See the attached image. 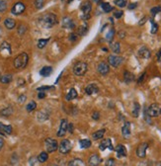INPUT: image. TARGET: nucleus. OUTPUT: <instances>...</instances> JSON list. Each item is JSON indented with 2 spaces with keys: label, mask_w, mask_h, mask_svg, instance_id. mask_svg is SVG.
Masks as SVG:
<instances>
[{
  "label": "nucleus",
  "mask_w": 161,
  "mask_h": 166,
  "mask_svg": "<svg viewBox=\"0 0 161 166\" xmlns=\"http://www.w3.org/2000/svg\"><path fill=\"white\" fill-rule=\"evenodd\" d=\"M77 96H78V93H77V91H76V89L71 88L68 91V93L66 94V96H65V100L71 101V100H73V99L77 98Z\"/></svg>",
  "instance_id": "aec40b11"
},
{
  "label": "nucleus",
  "mask_w": 161,
  "mask_h": 166,
  "mask_svg": "<svg viewBox=\"0 0 161 166\" xmlns=\"http://www.w3.org/2000/svg\"><path fill=\"white\" fill-rule=\"evenodd\" d=\"M72 148V145L70 140H62L60 144L58 145V150L61 154H67Z\"/></svg>",
  "instance_id": "423d86ee"
},
{
  "label": "nucleus",
  "mask_w": 161,
  "mask_h": 166,
  "mask_svg": "<svg viewBox=\"0 0 161 166\" xmlns=\"http://www.w3.org/2000/svg\"><path fill=\"white\" fill-rule=\"evenodd\" d=\"M87 31H88L87 25H82V26H80V28L78 29V34H79L80 36H84V35L87 33Z\"/></svg>",
  "instance_id": "4c0bfd02"
},
{
  "label": "nucleus",
  "mask_w": 161,
  "mask_h": 166,
  "mask_svg": "<svg viewBox=\"0 0 161 166\" xmlns=\"http://www.w3.org/2000/svg\"><path fill=\"white\" fill-rule=\"evenodd\" d=\"M139 112H140V105L137 102H135L133 104V109L131 111V114L135 118H137L139 116Z\"/></svg>",
  "instance_id": "bb28decb"
},
{
  "label": "nucleus",
  "mask_w": 161,
  "mask_h": 166,
  "mask_svg": "<svg viewBox=\"0 0 161 166\" xmlns=\"http://www.w3.org/2000/svg\"><path fill=\"white\" fill-rule=\"evenodd\" d=\"M7 9V3L4 0H0V12H4Z\"/></svg>",
  "instance_id": "a18cd8bd"
},
{
  "label": "nucleus",
  "mask_w": 161,
  "mask_h": 166,
  "mask_svg": "<svg viewBox=\"0 0 161 166\" xmlns=\"http://www.w3.org/2000/svg\"><path fill=\"white\" fill-rule=\"evenodd\" d=\"M69 40L71 42H75L77 40V36H76V34H74V33H72V34H70L69 36Z\"/></svg>",
  "instance_id": "603ef678"
},
{
  "label": "nucleus",
  "mask_w": 161,
  "mask_h": 166,
  "mask_svg": "<svg viewBox=\"0 0 161 166\" xmlns=\"http://www.w3.org/2000/svg\"><path fill=\"white\" fill-rule=\"evenodd\" d=\"M105 132H106V130H105V128H102V130H97V132H93L92 134V138L93 140H100V138H102L103 136H104Z\"/></svg>",
  "instance_id": "5701e85b"
},
{
  "label": "nucleus",
  "mask_w": 161,
  "mask_h": 166,
  "mask_svg": "<svg viewBox=\"0 0 161 166\" xmlns=\"http://www.w3.org/2000/svg\"><path fill=\"white\" fill-rule=\"evenodd\" d=\"M0 49H1V51H7L8 53L11 55V47H10V45L7 43V42H3V43H2L1 47H0Z\"/></svg>",
  "instance_id": "72a5a7b5"
},
{
  "label": "nucleus",
  "mask_w": 161,
  "mask_h": 166,
  "mask_svg": "<svg viewBox=\"0 0 161 166\" xmlns=\"http://www.w3.org/2000/svg\"><path fill=\"white\" fill-rule=\"evenodd\" d=\"M62 27L65 29H73L75 27V24H74L72 19H70L68 17H64L62 20Z\"/></svg>",
  "instance_id": "a211bd4d"
},
{
  "label": "nucleus",
  "mask_w": 161,
  "mask_h": 166,
  "mask_svg": "<svg viewBox=\"0 0 161 166\" xmlns=\"http://www.w3.org/2000/svg\"><path fill=\"white\" fill-rule=\"evenodd\" d=\"M36 107H37V103L35 102V101H31V102L26 106V110L28 112H32L36 109Z\"/></svg>",
  "instance_id": "c9c22d12"
},
{
  "label": "nucleus",
  "mask_w": 161,
  "mask_h": 166,
  "mask_svg": "<svg viewBox=\"0 0 161 166\" xmlns=\"http://www.w3.org/2000/svg\"><path fill=\"white\" fill-rule=\"evenodd\" d=\"M27 97L25 96V95H21V96H19V98H18V102L19 103H24L25 101H26Z\"/></svg>",
  "instance_id": "864d4df0"
},
{
  "label": "nucleus",
  "mask_w": 161,
  "mask_h": 166,
  "mask_svg": "<svg viewBox=\"0 0 161 166\" xmlns=\"http://www.w3.org/2000/svg\"><path fill=\"white\" fill-rule=\"evenodd\" d=\"M91 9H92V5L90 2H85V3L81 6V10H82L83 15H89Z\"/></svg>",
  "instance_id": "4be33fe9"
},
{
  "label": "nucleus",
  "mask_w": 161,
  "mask_h": 166,
  "mask_svg": "<svg viewBox=\"0 0 161 166\" xmlns=\"http://www.w3.org/2000/svg\"><path fill=\"white\" fill-rule=\"evenodd\" d=\"M12 126H6L0 123V132H2L3 134H12Z\"/></svg>",
  "instance_id": "412c9836"
},
{
  "label": "nucleus",
  "mask_w": 161,
  "mask_h": 166,
  "mask_svg": "<svg viewBox=\"0 0 161 166\" xmlns=\"http://www.w3.org/2000/svg\"><path fill=\"white\" fill-rule=\"evenodd\" d=\"M4 145V140L2 138H0V150L2 149V147H3Z\"/></svg>",
  "instance_id": "bf43d9fd"
},
{
  "label": "nucleus",
  "mask_w": 161,
  "mask_h": 166,
  "mask_svg": "<svg viewBox=\"0 0 161 166\" xmlns=\"http://www.w3.org/2000/svg\"><path fill=\"white\" fill-rule=\"evenodd\" d=\"M47 42H49V39H41L38 42V47L39 49H44L47 45Z\"/></svg>",
  "instance_id": "58836bf2"
},
{
  "label": "nucleus",
  "mask_w": 161,
  "mask_h": 166,
  "mask_svg": "<svg viewBox=\"0 0 161 166\" xmlns=\"http://www.w3.org/2000/svg\"><path fill=\"white\" fill-rule=\"evenodd\" d=\"M123 61L124 59L121 57H118V55H110V57H108V61L109 63L111 64L112 66H114V67H118V66H120L122 63H123Z\"/></svg>",
  "instance_id": "9d476101"
},
{
  "label": "nucleus",
  "mask_w": 161,
  "mask_h": 166,
  "mask_svg": "<svg viewBox=\"0 0 161 166\" xmlns=\"http://www.w3.org/2000/svg\"><path fill=\"white\" fill-rule=\"evenodd\" d=\"M4 25H5V27L8 30H12L13 28H15L16 22H15V20L11 19V18H7V19L4 21Z\"/></svg>",
  "instance_id": "b1692460"
},
{
  "label": "nucleus",
  "mask_w": 161,
  "mask_h": 166,
  "mask_svg": "<svg viewBox=\"0 0 161 166\" xmlns=\"http://www.w3.org/2000/svg\"><path fill=\"white\" fill-rule=\"evenodd\" d=\"M85 92L87 95H93L99 92V88L96 84H89L85 89Z\"/></svg>",
  "instance_id": "f3484780"
},
{
  "label": "nucleus",
  "mask_w": 161,
  "mask_h": 166,
  "mask_svg": "<svg viewBox=\"0 0 161 166\" xmlns=\"http://www.w3.org/2000/svg\"><path fill=\"white\" fill-rule=\"evenodd\" d=\"M45 145H46L47 152H55V150L58 149V144H57V142L51 138H47L46 142H45Z\"/></svg>",
  "instance_id": "39448f33"
},
{
  "label": "nucleus",
  "mask_w": 161,
  "mask_h": 166,
  "mask_svg": "<svg viewBox=\"0 0 161 166\" xmlns=\"http://www.w3.org/2000/svg\"><path fill=\"white\" fill-rule=\"evenodd\" d=\"M53 69L51 66H44L42 69L40 70V74L44 77H49L51 73H53Z\"/></svg>",
  "instance_id": "6ab92c4d"
},
{
  "label": "nucleus",
  "mask_w": 161,
  "mask_h": 166,
  "mask_svg": "<svg viewBox=\"0 0 161 166\" xmlns=\"http://www.w3.org/2000/svg\"><path fill=\"white\" fill-rule=\"evenodd\" d=\"M157 166H161V161H160V163H159V165H157Z\"/></svg>",
  "instance_id": "69168bd1"
},
{
  "label": "nucleus",
  "mask_w": 161,
  "mask_h": 166,
  "mask_svg": "<svg viewBox=\"0 0 161 166\" xmlns=\"http://www.w3.org/2000/svg\"><path fill=\"white\" fill-rule=\"evenodd\" d=\"M45 0H35V7L37 9H41V8L44 6Z\"/></svg>",
  "instance_id": "79ce46f5"
},
{
  "label": "nucleus",
  "mask_w": 161,
  "mask_h": 166,
  "mask_svg": "<svg viewBox=\"0 0 161 166\" xmlns=\"http://www.w3.org/2000/svg\"><path fill=\"white\" fill-rule=\"evenodd\" d=\"M45 97H46V93H45V91H40L38 94V98L39 99H44Z\"/></svg>",
  "instance_id": "5fc2aeb1"
},
{
  "label": "nucleus",
  "mask_w": 161,
  "mask_h": 166,
  "mask_svg": "<svg viewBox=\"0 0 161 166\" xmlns=\"http://www.w3.org/2000/svg\"><path fill=\"white\" fill-rule=\"evenodd\" d=\"M148 148V144L147 142H142L137 146V155L139 158H144L146 155V150Z\"/></svg>",
  "instance_id": "1a4fd4ad"
},
{
  "label": "nucleus",
  "mask_w": 161,
  "mask_h": 166,
  "mask_svg": "<svg viewBox=\"0 0 161 166\" xmlns=\"http://www.w3.org/2000/svg\"><path fill=\"white\" fill-rule=\"evenodd\" d=\"M145 21H146V17H143V18L141 19V21H140V22L138 23V24H139V25H143L144 23H145Z\"/></svg>",
  "instance_id": "052dcab7"
},
{
  "label": "nucleus",
  "mask_w": 161,
  "mask_h": 166,
  "mask_svg": "<svg viewBox=\"0 0 161 166\" xmlns=\"http://www.w3.org/2000/svg\"><path fill=\"white\" fill-rule=\"evenodd\" d=\"M133 79H135V76H133V73H131L129 71H125V73H124V80H125V82L129 83L133 81Z\"/></svg>",
  "instance_id": "c756f323"
},
{
  "label": "nucleus",
  "mask_w": 161,
  "mask_h": 166,
  "mask_svg": "<svg viewBox=\"0 0 161 166\" xmlns=\"http://www.w3.org/2000/svg\"><path fill=\"white\" fill-rule=\"evenodd\" d=\"M53 166H57V165H53Z\"/></svg>",
  "instance_id": "338daca9"
},
{
  "label": "nucleus",
  "mask_w": 161,
  "mask_h": 166,
  "mask_svg": "<svg viewBox=\"0 0 161 166\" xmlns=\"http://www.w3.org/2000/svg\"><path fill=\"white\" fill-rule=\"evenodd\" d=\"M47 159H49V154H47V152H46V151H43V152H41L40 155L38 156V161L40 163L46 162Z\"/></svg>",
  "instance_id": "7c9ffc66"
},
{
  "label": "nucleus",
  "mask_w": 161,
  "mask_h": 166,
  "mask_svg": "<svg viewBox=\"0 0 161 166\" xmlns=\"http://www.w3.org/2000/svg\"><path fill=\"white\" fill-rule=\"evenodd\" d=\"M12 81V75L11 74H4L0 77V82L3 84H8Z\"/></svg>",
  "instance_id": "cd10ccee"
},
{
  "label": "nucleus",
  "mask_w": 161,
  "mask_h": 166,
  "mask_svg": "<svg viewBox=\"0 0 161 166\" xmlns=\"http://www.w3.org/2000/svg\"><path fill=\"white\" fill-rule=\"evenodd\" d=\"M57 23V18L53 13H47L40 18V24L46 29H51Z\"/></svg>",
  "instance_id": "f257e3e1"
},
{
  "label": "nucleus",
  "mask_w": 161,
  "mask_h": 166,
  "mask_svg": "<svg viewBox=\"0 0 161 166\" xmlns=\"http://www.w3.org/2000/svg\"><path fill=\"white\" fill-rule=\"evenodd\" d=\"M147 114L149 117H159L161 115V105L158 103H153L148 107Z\"/></svg>",
  "instance_id": "20e7f679"
},
{
  "label": "nucleus",
  "mask_w": 161,
  "mask_h": 166,
  "mask_svg": "<svg viewBox=\"0 0 161 166\" xmlns=\"http://www.w3.org/2000/svg\"><path fill=\"white\" fill-rule=\"evenodd\" d=\"M106 148H109L110 150H114V147H113L112 142H111L110 138H106V140H104L100 144V145H99V149H100L101 151H104Z\"/></svg>",
  "instance_id": "f8f14e48"
},
{
  "label": "nucleus",
  "mask_w": 161,
  "mask_h": 166,
  "mask_svg": "<svg viewBox=\"0 0 161 166\" xmlns=\"http://www.w3.org/2000/svg\"><path fill=\"white\" fill-rule=\"evenodd\" d=\"M37 119L40 122H44L49 119V114H47L46 111H44V110H43V111H40L38 113V115H37Z\"/></svg>",
  "instance_id": "a878e982"
},
{
  "label": "nucleus",
  "mask_w": 161,
  "mask_h": 166,
  "mask_svg": "<svg viewBox=\"0 0 161 166\" xmlns=\"http://www.w3.org/2000/svg\"><path fill=\"white\" fill-rule=\"evenodd\" d=\"M12 113H13V109H12V107H6L5 109H3V110L0 111V115L3 116V117L11 116Z\"/></svg>",
  "instance_id": "c85d7f7f"
},
{
  "label": "nucleus",
  "mask_w": 161,
  "mask_h": 166,
  "mask_svg": "<svg viewBox=\"0 0 161 166\" xmlns=\"http://www.w3.org/2000/svg\"><path fill=\"white\" fill-rule=\"evenodd\" d=\"M101 7H102L103 11H104L105 13H109V12H111L113 10V6H111V4L107 3V2H103V3L101 4Z\"/></svg>",
  "instance_id": "473e14b6"
},
{
  "label": "nucleus",
  "mask_w": 161,
  "mask_h": 166,
  "mask_svg": "<svg viewBox=\"0 0 161 166\" xmlns=\"http://www.w3.org/2000/svg\"><path fill=\"white\" fill-rule=\"evenodd\" d=\"M120 38H121V39L125 38V33H123V32L120 33Z\"/></svg>",
  "instance_id": "e2e57ef3"
},
{
  "label": "nucleus",
  "mask_w": 161,
  "mask_h": 166,
  "mask_svg": "<svg viewBox=\"0 0 161 166\" xmlns=\"http://www.w3.org/2000/svg\"><path fill=\"white\" fill-rule=\"evenodd\" d=\"M145 75H146L145 72H144V73H142L141 75H140V77L138 78V80H137V83H138V84H141V83L143 82L144 78H145Z\"/></svg>",
  "instance_id": "09e8293b"
},
{
  "label": "nucleus",
  "mask_w": 161,
  "mask_h": 166,
  "mask_svg": "<svg viewBox=\"0 0 161 166\" xmlns=\"http://www.w3.org/2000/svg\"><path fill=\"white\" fill-rule=\"evenodd\" d=\"M93 1H94V2H95V3H99V2H100V1H101V0H93Z\"/></svg>",
  "instance_id": "0e129e2a"
},
{
  "label": "nucleus",
  "mask_w": 161,
  "mask_h": 166,
  "mask_svg": "<svg viewBox=\"0 0 161 166\" xmlns=\"http://www.w3.org/2000/svg\"><path fill=\"white\" fill-rule=\"evenodd\" d=\"M150 22H151V30H150V32H151V34H155L158 31V25L154 23V21L152 19H150Z\"/></svg>",
  "instance_id": "ea45409f"
},
{
  "label": "nucleus",
  "mask_w": 161,
  "mask_h": 166,
  "mask_svg": "<svg viewBox=\"0 0 161 166\" xmlns=\"http://www.w3.org/2000/svg\"><path fill=\"white\" fill-rule=\"evenodd\" d=\"M122 134L124 138H127L131 136V123L129 122H126L125 125L122 128Z\"/></svg>",
  "instance_id": "2eb2a0df"
},
{
  "label": "nucleus",
  "mask_w": 161,
  "mask_h": 166,
  "mask_svg": "<svg viewBox=\"0 0 161 166\" xmlns=\"http://www.w3.org/2000/svg\"><path fill=\"white\" fill-rule=\"evenodd\" d=\"M68 166H86L84 161L80 158H74L68 162Z\"/></svg>",
  "instance_id": "393cba45"
},
{
  "label": "nucleus",
  "mask_w": 161,
  "mask_h": 166,
  "mask_svg": "<svg viewBox=\"0 0 161 166\" xmlns=\"http://www.w3.org/2000/svg\"><path fill=\"white\" fill-rule=\"evenodd\" d=\"M53 87L51 86H43V87H40V88H38L37 90L38 91H43V90H47V89H51Z\"/></svg>",
  "instance_id": "6e6d98bb"
},
{
  "label": "nucleus",
  "mask_w": 161,
  "mask_h": 166,
  "mask_svg": "<svg viewBox=\"0 0 161 166\" xmlns=\"http://www.w3.org/2000/svg\"><path fill=\"white\" fill-rule=\"evenodd\" d=\"M67 128H68V123H67V120L63 119L60 121V125H59V128L58 132H57V136L58 138H62L66 134L67 132Z\"/></svg>",
  "instance_id": "0eeeda50"
},
{
  "label": "nucleus",
  "mask_w": 161,
  "mask_h": 166,
  "mask_svg": "<svg viewBox=\"0 0 161 166\" xmlns=\"http://www.w3.org/2000/svg\"><path fill=\"white\" fill-rule=\"evenodd\" d=\"M111 49H112V51H114L115 53H121V47H120L119 43H113L112 45H111Z\"/></svg>",
  "instance_id": "f704fd0d"
},
{
  "label": "nucleus",
  "mask_w": 161,
  "mask_h": 166,
  "mask_svg": "<svg viewBox=\"0 0 161 166\" xmlns=\"http://www.w3.org/2000/svg\"><path fill=\"white\" fill-rule=\"evenodd\" d=\"M37 159H38V158H36V157H31L30 160H29V163H30V165L31 166H35V164H36Z\"/></svg>",
  "instance_id": "3c124183"
},
{
  "label": "nucleus",
  "mask_w": 161,
  "mask_h": 166,
  "mask_svg": "<svg viewBox=\"0 0 161 166\" xmlns=\"http://www.w3.org/2000/svg\"><path fill=\"white\" fill-rule=\"evenodd\" d=\"M92 119L95 120V121H97V120L100 119V114L98 113V112H94L92 115Z\"/></svg>",
  "instance_id": "8fccbe9b"
},
{
  "label": "nucleus",
  "mask_w": 161,
  "mask_h": 166,
  "mask_svg": "<svg viewBox=\"0 0 161 166\" xmlns=\"http://www.w3.org/2000/svg\"><path fill=\"white\" fill-rule=\"evenodd\" d=\"M157 59H158V61H160V59H161V49L159 51H158V53H157Z\"/></svg>",
  "instance_id": "680f3d73"
},
{
  "label": "nucleus",
  "mask_w": 161,
  "mask_h": 166,
  "mask_svg": "<svg viewBox=\"0 0 161 166\" xmlns=\"http://www.w3.org/2000/svg\"><path fill=\"white\" fill-rule=\"evenodd\" d=\"M137 2H135V3H131V4L129 5V10L135 9V8L137 7Z\"/></svg>",
  "instance_id": "4d7b16f0"
},
{
  "label": "nucleus",
  "mask_w": 161,
  "mask_h": 166,
  "mask_svg": "<svg viewBox=\"0 0 161 166\" xmlns=\"http://www.w3.org/2000/svg\"><path fill=\"white\" fill-rule=\"evenodd\" d=\"M115 4L120 8H124L127 6V0H115Z\"/></svg>",
  "instance_id": "e433bc0d"
},
{
  "label": "nucleus",
  "mask_w": 161,
  "mask_h": 166,
  "mask_svg": "<svg viewBox=\"0 0 161 166\" xmlns=\"http://www.w3.org/2000/svg\"><path fill=\"white\" fill-rule=\"evenodd\" d=\"M25 9H26V6H25V4L23 2H17V3L12 7L11 13L14 14V15H20V14H22L25 11Z\"/></svg>",
  "instance_id": "6e6552de"
},
{
  "label": "nucleus",
  "mask_w": 161,
  "mask_h": 166,
  "mask_svg": "<svg viewBox=\"0 0 161 166\" xmlns=\"http://www.w3.org/2000/svg\"><path fill=\"white\" fill-rule=\"evenodd\" d=\"M150 12H151L152 16H155L156 14H158V13H159V12H161V7H160V6H156V7L151 8V10H150Z\"/></svg>",
  "instance_id": "c03bdc74"
},
{
  "label": "nucleus",
  "mask_w": 161,
  "mask_h": 166,
  "mask_svg": "<svg viewBox=\"0 0 161 166\" xmlns=\"http://www.w3.org/2000/svg\"><path fill=\"white\" fill-rule=\"evenodd\" d=\"M79 144L81 148H89V147L91 146V140H87V138H84V140H80Z\"/></svg>",
  "instance_id": "2f4dec72"
},
{
  "label": "nucleus",
  "mask_w": 161,
  "mask_h": 166,
  "mask_svg": "<svg viewBox=\"0 0 161 166\" xmlns=\"http://www.w3.org/2000/svg\"><path fill=\"white\" fill-rule=\"evenodd\" d=\"M116 152H117V156L119 158H122V157H126L127 155V148H126L125 145L123 144H119L116 147Z\"/></svg>",
  "instance_id": "4468645a"
},
{
  "label": "nucleus",
  "mask_w": 161,
  "mask_h": 166,
  "mask_svg": "<svg viewBox=\"0 0 161 166\" xmlns=\"http://www.w3.org/2000/svg\"><path fill=\"white\" fill-rule=\"evenodd\" d=\"M114 35H115L114 29H111V30L108 32V34H107V36H106L107 41H108V42H111V41H112V40H113V38H114Z\"/></svg>",
  "instance_id": "a19ab883"
},
{
  "label": "nucleus",
  "mask_w": 161,
  "mask_h": 166,
  "mask_svg": "<svg viewBox=\"0 0 161 166\" xmlns=\"http://www.w3.org/2000/svg\"><path fill=\"white\" fill-rule=\"evenodd\" d=\"M28 61L29 55L26 53H22L18 57H16V59H14V66L17 69H21V68L26 67V65L28 64Z\"/></svg>",
  "instance_id": "f03ea898"
},
{
  "label": "nucleus",
  "mask_w": 161,
  "mask_h": 166,
  "mask_svg": "<svg viewBox=\"0 0 161 166\" xmlns=\"http://www.w3.org/2000/svg\"><path fill=\"white\" fill-rule=\"evenodd\" d=\"M101 161H102V159L100 158V156L96 154V153H94L88 159V164L90 166H98L101 163Z\"/></svg>",
  "instance_id": "ddd939ff"
},
{
  "label": "nucleus",
  "mask_w": 161,
  "mask_h": 166,
  "mask_svg": "<svg viewBox=\"0 0 161 166\" xmlns=\"http://www.w3.org/2000/svg\"><path fill=\"white\" fill-rule=\"evenodd\" d=\"M67 130H69V132H73V128H72V124H68V128H67Z\"/></svg>",
  "instance_id": "13d9d810"
},
{
  "label": "nucleus",
  "mask_w": 161,
  "mask_h": 166,
  "mask_svg": "<svg viewBox=\"0 0 161 166\" xmlns=\"http://www.w3.org/2000/svg\"><path fill=\"white\" fill-rule=\"evenodd\" d=\"M88 70V64L84 61H78L73 66V73L76 76H83Z\"/></svg>",
  "instance_id": "7ed1b4c3"
},
{
  "label": "nucleus",
  "mask_w": 161,
  "mask_h": 166,
  "mask_svg": "<svg viewBox=\"0 0 161 166\" xmlns=\"http://www.w3.org/2000/svg\"><path fill=\"white\" fill-rule=\"evenodd\" d=\"M138 55H139L140 57H142V59H147L150 57L151 53H150V51L146 47H140L139 51H138Z\"/></svg>",
  "instance_id": "dca6fc26"
},
{
  "label": "nucleus",
  "mask_w": 161,
  "mask_h": 166,
  "mask_svg": "<svg viewBox=\"0 0 161 166\" xmlns=\"http://www.w3.org/2000/svg\"><path fill=\"white\" fill-rule=\"evenodd\" d=\"M105 166H117V163H116V160L114 158H110L107 160L106 165Z\"/></svg>",
  "instance_id": "49530a36"
},
{
  "label": "nucleus",
  "mask_w": 161,
  "mask_h": 166,
  "mask_svg": "<svg viewBox=\"0 0 161 166\" xmlns=\"http://www.w3.org/2000/svg\"><path fill=\"white\" fill-rule=\"evenodd\" d=\"M26 31H27V27L25 26V25H20L19 28H18V34L21 35V36H23Z\"/></svg>",
  "instance_id": "37998d69"
},
{
  "label": "nucleus",
  "mask_w": 161,
  "mask_h": 166,
  "mask_svg": "<svg viewBox=\"0 0 161 166\" xmlns=\"http://www.w3.org/2000/svg\"><path fill=\"white\" fill-rule=\"evenodd\" d=\"M0 77H1V76H0Z\"/></svg>",
  "instance_id": "774afa93"
},
{
  "label": "nucleus",
  "mask_w": 161,
  "mask_h": 166,
  "mask_svg": "<svg viewBox=\"0 0 161 166\" xmlns=\"http://www.w3.org/2000/svg\"><path fill=\"white\" fill-rule=\"evenodd\" d=\"M97 70L100 74L102 75H107L110 71V67H109L108 63H106L105 61H101L100 63L97 65Z\"/></svg>",
  "instance_id": "9b49d317"
},
{
  "label": "nucleus",
  "mask_w": 161,
  "mask_h": 166,
  "mask_svg": "<svg viewBox=\"0 0 161 166\" xmlns=\"http://www.w3.org/2000/svg\"><path fill=\"white\" fill-rule=\"evenodd\" d=\"M123 11H116L114 13V17L117 18V19H119V18H121L122 16H123Z\"/></svg>",
  "instance_id": "de8ad7c7"
}]
</instances>
